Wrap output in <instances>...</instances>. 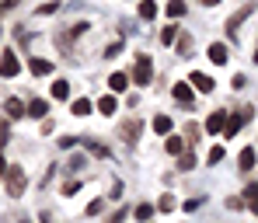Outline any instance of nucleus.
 I'll use <instances>...</instances> for the list:
<instances>
[{"instance_id": "19", "label": "nucleus", "mask_w": 258, "mask_h": 223, "mask_svg": "<svg viewBox=\"0 0 258 223\" xmlns=\"http://www.w3.org/2000/svg\"><path fill=\"white\" fill-rule=\"evenodd\" d=\"M174 98L185 101V105H192V88L188 84H174Z\"/></svg>"}, {"instance_id": "29", "label": "nucleus", "mask_w": 258, "mask_h": 223, "mask_svg": "<svg viewBox=\"0 0 258 223\" xmlns=\"http://www.w3.org/2000/svg\"><path fill=\"white\" fill-rule=\"evenodd\" d=\"M87 150H91V154H98V157H108V150H105V146H98V143H87Z\"/></svg>"}, {"instance_id": "7", "label": "nucleus", "mask_w": 258, "mask_h": 223, "mask_svg": "<svg viewBox=\"0 0 258 223\" xmlns=\"http://www.w3.org/2000/svg\"><path fill=\"white\" fill-rule=\"evenodd\" d=\"M223 126H227V112H213L206 119V133H223Z\"/></svg>"}, {"instance_id": "10", "label": "nucleus", "mask_w": 258, "mask_h": 223, "mask_svg": "<svg viewBox=\"0 0 258 223\" xmlns=\"http://www.w3.org/2000/svg\"><path fill=\"white\" fill-rule=\"evenodd\" d=\"M237 168H241V171H251V168H255V150H251V146H244V150H241Z\"/></svg>"}, {"instance_id": "20", "label": "nucleus", "mask_w": 258, "mask_h": 223, "mask_svg": "<svg viewBox=\"0 0 258 223\" xmlns=\"http://www.w3.org/2000/svg\"><path fill=\"white\" fill-rule=\"evenodd\" d=\"M74 115H77V119L91 115V101H87V98H77V101H74Z\"/></svg>"}, {"instance_id": "16", "label": "nucleus", "mask_w": 258, "mask_h": 223, "mask_svg": "<svg viewBox=\"0 0 258 223\" xmlns=\"http://www.w3.org/2000/svg\"><path fill=\"white\" fill-rule=\"evenodd\" d=\"M98 112H101V115H115V98H112V94H105V98L98 101Z\"/></svg>"}, {"instance_id": "34", "label": "nucleus", "mask_w": 258, "mask_h": 223, "mask_svg": "<svg viewBox=\"0 0 258 223\" xmlns=\"http://www.w3.org/2000/svg\"><path fill=\"white\" fill-rule=\"evenodd\" d=\"M122 220H126V209H119V213H115V216H112L108 223H122Z\"/></svg>"}, {"instance_id": "9", "label": "nucleus", "mask_w": 258, "mask_h": 223, "mask_svg": "<svg viewBox=\"0 0 258 223\" xmlns=\"http://www.w3.org/2000/svg\"><path fill=\"white\" fill-rule=\"evenodd\" d=\"M206 56L213 59L216 66H223V63H227V45H223V42H213L210 49H206Z\"/></svg>"}, {"instance_id": "25", "label": "nucleus", "mask_w": 258, "mask_h": 223, "mask_svg": "<svg viewBox=\"0 0 258 223\" xmlns=\"http://www.w3.org/2000/svg\"><path fill=\"white\" fill-rule=\"evenodd\" d=\"M150 216H154V206H150V202L136 206V220H150Z\"/></svg>"}, {"instance_id": "8", "label": "nucleus", "mask_w": 258, "mask_h": 223, "mask_svg": "<svg viewBox=\"0 0 258 223\" xmlns=\"http://www.w3.org/2000/svg\"><path fill=\"white\" fill-rule=\"evenodd\" d=\"M4 108H7V115H11V119L28 115V105H25V101H18V98H7V105H4Z\"/></svg>"}, {"instance_id": "3", "label": "nucleus", "mask_w": 258, "mask_h": 223, "mask_svg": "<svg viewBox=\"0 0 258 223\" xmlns=\"http://www.w3.org/2000/svg\"><path fill=\"white\" fill-rule=\"evenodd\" d=\"M251 115H255V108H241V112H234V115H227V126H223V136L230 139V136H237L241 126H248L251 122Z\"/></svg>"}, {"instance_id": "31", "label": "nucleus", "mask_w": 258, "mask_h": 223, "mask_svg": "<svg viewBox=\"0 0 258 223\" xmlns=\"http://www.w3.org/2000/svg\"><path fill=\"white\" fill-rule=\"evenodd\" d=\"M94 213H101V199H94V202H87V216H94Z\"/></svg>"}, {"instance_id": "23", "label": "nucleus", "mask_w": 258, "mask_h": 223, "mask_svg": "<svg viewBox=\"0 0 258 223\" xmlns=\"http://www.w3.org/2000/svg\"><path fill=\"white\" fill-rule=\"evenodd\" d=\"M174 39H178V25H168V28L161 32V42H164V45H171Z\"/></svg>"}, {"instance_id": "35", "label": "nucleus", "mask_w": 258, "mask_h": 223, "mask_svg": "<svg viewBox=\"0 0 258 223\" xmlns=\"http://www.w3.org/2000/svg\"><path fill=\"white\" fill-rule=\"evenodd\" d=\"M203 4H206V7H216V4H220V0H203Z\"/></svg>"}, {"instance_id": "26", "label": "nucleus", "mask_w": 258, "mask_h": 223, "mask_svg": "<svg viewBox=\"0 0 258 223\" xmlns=\"http://www.w3.org/2000/svg\"><path fill=\"white\" fill-rule=\"evenodd\" d=\"M244 199H248V202L258 209V185H248V188H244Z\"/></svg>"}, {"instance_id": "33", "label": "nucleus", "mask_w": 258, "mask_h": 223, "mask_svg": "<svg viewBox=\"0 0 258 223\" xmlns=\"http://www.w3.org/2000/svg\"><path fill=\"white\" fill-rule=\"evenodd\" d=\"M185 136H188V143H192V139L199 136V126H185Z\"/></svg>"}, {"instance_id": "18", "label": "nucleus", "mask_w": 258, "mask_h": 223, "mask_svg": "<svg viewBox=\"0 0 258 223\" xmlns=\"http://www.w3.org/2000/svg\"><path fill=\"white\" fill-rule=\"evenodd\" d=\"M52 98H59V101L70 98V81H56V84H52Z\"/></svg>"}, {"instance_id": "30", "label": "nucleus", "mask_w": 258, "mask_h": 223, "mask_svg": "<svg viewBox=\"0 0 258 223\" xmlns=\"http://www.w3.org/2000/svg\"><path fill=\"white\" fill-rule=\"evenodd\" d=\"M77 188H81V181H67V185H63V195H74Z\"/></svg>"}, {"instance_id": "24", "label": "nucleus", "mask_w": 258, "mask_h": 223, "mask_svg": "<svg viewBox=\"0 0 258 223\" xmlns=\"http://www.w3.org/2000/svg\"><path fill=\"white\" fill-rule=\"evenodd\" d=\"M178 168H181V171H192V168H196V157H192V154H181V157H178Z\"/></svg>"}, {"instance_id": "15", "label": "nucleus", "mask_w": 258, "mask_h": 223, "mask_svg": "<svg viewBox=\"0 0 258 223\" xmlns=\"http://www.w3.org/2000/svg\"><path fill=\"white\" fill-rule=\"evenodd\" d=\"M129 84H133V81H129L126 73H112V77H108V88L112 91H126Z\"/></svg>"}, {"instance_id": "22", "label": "nucleus", "mask_w": 258, "mask_h": 223, "mask_svg": "<svg viewBox=\"0 0 258 223\" xmlns=\"http://www.w3.org/2000/svg\"><path fill=\"white\" fill-rule=\"evenodd\" d=\"M174 206H178V202H174V195H161V199H157V209H161V213H171Z\"/></svg>"}, {"instance_id": "32", "label": "nucleus", "mask_w": 258, "mask_h": 223, "mask_svg": "<svg viewBox=\"0 0 258 223\" xmlns=\"http://www.w3.org/2000/svg\"><path fill=\"white\" fill-rule=\"evenodd\" d=\"M56 11H59V4H42L39 7V14H56Z\"/></svg>"}, {"instance_id": "12", "label": "nucleus", "mask_w": 258, "mask_h": 223, "mask_svg": "<svg viewBox=\"0 0 258 223\" xmlns=\"http://www.w3.org/2000/svg\"><path fill=\"white\" fill-rule=\"evenodd\" d=\"M32 73H35V77H49V73H52V63H49V59H32Z\"/></svg>"}, {"instance_id": "21", "label": "nucleus", "mask_w": 258, "mask_h": 223, "mask_svg": "<svg viewBox=\"0 0 258 223\" xmlns=\"http://www.w3.org/2000/svg\"><path fill=\"white\" fill-rule=\"evenodd\" d=\"M154 133H171V119L168 115H154Z\"/></svg>"}, {"instance_id": "38", "label": "nucleus", "mask_w": 258, "mask_h": 223, "mask_svg": "<svg viewBox=\"0 0 258 223\" xmlns=\"http://www.w3.org/2000/svg\"><path fill=\"white\" fill-rule=\"evenodd\" d=\"M0 11H4V4H0Z\"/></svg>"}, {"instance_id": "13", "label": "nucleus", "mask_w": 258, "mask_h": 223, "mask_svg": "<svg viewBox=\"0 0 258 223\" xmlns=\"http://www.w3.org/2000/svg\"><path fill=\"white\" fill-rule=\"evenodd\" d=\"M164 146H168V154H174V157H181V154H185V139H181V136H168V143H164Z\"/></svg>"}, {"instance_id": "1", "label": "nucleus", "mask_w": 258, "mask_h": 223, "mask_svg": "<svg viewBox=\"0 0 258 223\" xmlns=\"http://www.w3.org/2000/svg\"><path fill=\"white\" fill-rule=\"evenodd\" d=\"M154 81V59L150 56H136V66H133V84H140V88H147Z\"/></svg>"}, {"instance_id": "11", "label": "nucleus", "mask_w": 258, "mask_h": 223, "mask_svg": "<svg viewBox=\"0 0 258 223\" xmlns=\"http://www.w3.org/2000/svg\"><path fill=\"white\" fill-rule=\"evenodd\" d=\"M45 112H49V105H45L42 98H32V101H28V115H35V119H45Z\"/></svg>"}, {"instance_id": "6", "label": "nucleus", "mask_w": 258, "mask_h": 223, "mask_svg": "<svg viewBox=\"0 0 258 223\" xmlns=\"http://www.w3.org/2000/svg\"><path fill=\"white\" fill-rule=\"evenodd\" d=\"M188 84H196V88L203 91V94H210V91L216 88V81H210V77H206V73H199V70H196V73L188 77Z\"/></svg>"}, {"instance_id": "39", "label": "nucleus", "mask_w": 258, "mask_h": 223, "mask_svg": "<svg viewBox=\"0 0 258 223\" xmlns=\"http://www.w3.org/2000/svg\"><path fill=\"white\" fill-rule=\"evenodd\" d=\"M255 213H258V209H255Z\"/></svg>"}, {"instance_id": "2", "label": "nucleus", "mask_w": 258, "mask_h": 223, "mask_svg": "<svg viewBox=\"0 0 258 223\" xmlns=\"http://www.w3.org/2000/svg\"><path fill=\"white\" fill-rule=\"evenodd\" d=\"M4 178H7V192H11V195H21V192H25V185H28V178H25V168H18V164H7Z\"/></svg>"}, {"instance_id": "36", "label": "nucleus", "mask_w": 258, "mask_h": 223, "mask_svg": "<svg viewBox=\"0 0 258 223\" xmlns=\"http://www.w3.org/2000/svg\"><path fill=\"white\" fill-rule=\"evenodd\" d=\"M0 171H7V164H4V157H0Z\"/></svg>"}, {"instance_id": "27", "label": "nucleus", "mask_w": 258, "mask_h": 223, "mask_svg": "<svg viewBox=\"0 0 258 223\" xmlns=\"http://www.w3.org/2000/svg\"><path fill=\"white\" fill-rule=\"evenodd\" d=\"M220 161H223V146H213L210 150V164H220Z\"/></svg>"}, {"instance_id": "28", "label": "nucleus", "mask_w": 258, "mask_h": 223, "mask_svg": "<svg viewBox=\"0 0 258 223\" xmlns=\"http://www.w3.org/2000/svg\"><path fill=\"white\" fill-rule=\"evenodd\" d=\"M77 143H81L77 136H63V139H59V146H67V150H70V146H77Z\"/></svg>"}, {"instance_id": "14", "label": "nucleus", "mask_w": 258, "mask_h": 223, "mask_svg": "<svg viewBox=\"0 0 258 223\" xmlns=\"http://www.w3.org/2000/svg\"><path fill=\"white\" fill-rule=\"evenodd\" d=\"M140 18H143V21L157 18V4H154V0H140Z\"/></svg>"}, {"instance_id": "17", "label": "nucleus", "mask_w": 258, "mask_h": 223, "mask_svg": "<svg viewBox=\"0 0 258 223\" xmlns=\"http://www.w3.org/2000/svg\"><path fill=\"white\" fill-rule=\"evenodd\" d=\"M164 11H168V18H181V14H185V0H168Z\"/></svg>"}, {"instance_id": "37", "label": "nucleus", "mask_w": 258, "mask_h": 223, "mask_svg": "<svg viewBox=\"0 0 258 223\" xmlns=\"http://www.w3.org/2000/svg\"><path fill=\"white\" fill-rule=\"evenodd\" d=\"M255 63H258V45H255Z\"/></svg>"}, {"instance_id": "4", "label": "nucleus", "mask_w": 258, "mask_h": 223, "mask_svg": "<svg viewBox=\"0 0 258 223\" xmlns=\"http://www.w3.org/2000/svg\"><path fill=\"white\" fill-rule=\"evenodd\" d=\"M18 73H21L18 56H14V52H4V56H0V77H18Z\"/></svg>"}, {"instance_id": "5", "label": "nucleus", "mask_w": 258, "mask_h": 223, "mask_svg": "<svg viewBox=\"0 0 258 223\" xmlns=\"http://www.w3.org/2000/svg\"><path fill=\"white\" fill-rule=\"evenodd\" d=\"M251 11H255V4H244L237 14H230V21H227V32H230V35H237V25H241V21L251 14Z\"/></svg>"}]
</instances>
